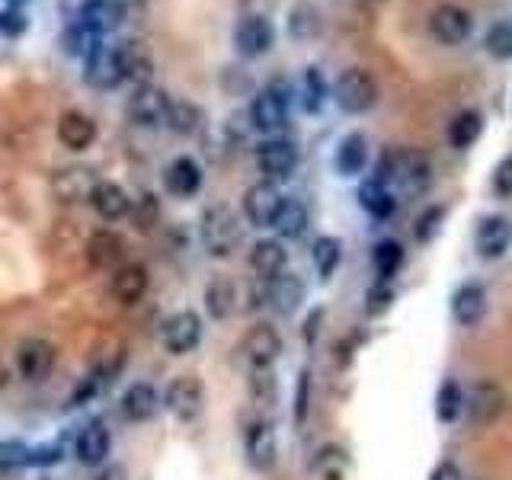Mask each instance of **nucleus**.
I'll list each match as a JSON object with an SVG mask.
<instances>
[{
  "label": "nucleus",
  "mask_w": 512,
  "mask_h": 480,
  "mask_svg": "<svg viewBox=\"0 0 512 480\" xmlns=\"http://www.w3.org/2000/svg\"><path fill=\"white\" fill-rule=\"evenodd\" d=\"M375 180L404 199H420L432 183V170L420 151H388L378 160Z\"/></svg>",
  "instance_id": "f257e3e1"
},
{
  "label": "nucleus",
  "mask_w": 512,
  "mask_h": 480,
  "mask_svg": "<svg viewBox=\"0 0 512 480\" xmlns=\"http://www.w3.org/2000/svg\"><path fill=\"white\" fill-rule=\"evenodd\" d=\"M199 240L208 256L224 260V256H231L240 247V240H244V224H240L231 205H208L199 218Z\"/></svg>",
  "instance_id": "f03ea898"
},
{
  "label": "nucleus",
  "mask_w": 512,
  "mask_h": 480,
  "mask_svg": "<svg viewBox=\"0 0 512 480\" xmlns=\"http://www.w3.org/2000/svg\"><path fill=\"white\" fill-rule=\"evenodd\" d=\"M333 100L349 116H362V112L375 109L378 103V84L365 68H346L333 84Z\"/></svg>",
  "instance_id": "7ed1b4c3"
},
{
  "label": "nucleus",
  "mask_w": 512,
  "mask_h": 480,
  "mask_svg": "<svg viewBox=\"0 0 512 480\" xmlns=\"http://www.w3.org/2000/svg\"><path fill=\"white\" fill-rule=\"evenodd\" d=\"M288 103H292V87H288L285 80L269 84L250 106V122L256 132H266V135L279 132L288 122Z\"/></svg>",
  "instance_id": "20e7f679"
},
{
  "label": "nucleus",
  "mask_w": 512,
  "mask_h": 480,
  "mask_svg": "<svg viewBox=\"0 0 512 480\" xmlns=\"http://www.w3.org/2000/svg\"><path fill=\"white\" fill-rule=\"evenodd\" d=\"M509 397L496 381H477L474 388L464 394V413H468L471 426H493L506 413Z\"/></svg>",
  "instance_id": "39448f33"
},
{
  "label": "nucleus",
  "mask_w": 512,
  "mask_h": 480,
  "mask_svg": "<svg viewBox=\"0 0 512 480\" xmlns=\"http://www.w3.org/2000/svg\"><path fill=\"white\" fill-rule=\"evenodd\" d=\"M160 343L170 356H186L202 343V317L196 311H176L160 324Z\"/></svg>",
  "instance_id": "423d86ee"
},
{
  "label": "nucleus",
  "mask_w": 512,
  "mask_h": 480,
  "mask_svg": "<svg viewBox=\"0 0 512 480\" xmlns=\"http://www.w3.org/2000/svg\"><path fill=\"white\" fill-rule=\"evenodd\" d=\"M167 106H170V96L164 90L154 84H138L125 103V116L141 128H157L167 119Z\"/></svg>",
  "instance_id": "0eeeda50"
},
{
  "label": "nucleus",
  "mask_w": 512,
  "mask_h": 480,
  "mask_svg": "<svg viewBox=\"0 0 512 480\" xmlns=\"http://www.w3.org/2000/svg\"><path fill=\"white\" fill-rule=\"evenodd\" d=\"M256 167L266 180H285L298 167V148L288 138H266L256 144Z\"/></svg>",
  "instance_id": "6e6552de"
},
{
  "label": "nucleus",
  "mask_w": 512,
  "mask_h": 480,
  "mask_svg": "<svg viewBox=\"0 0 512 480\" xmlns=\"http://www.w3.org/2000/svg\"><path fill=\"white\" fill-rule=\"evenodd\" d=\"M202 404H205V388H202V381L192 375H180L176 381H170V388L164 391V407L180 423L196 420L202 413Z\"/></svg>",
  "instance_id": "1a4fd4ad"
},
{
  "label": "nucleus",
  "mask_w": 512,
  "mask_h": 480,
  "mask_svg": "<svg viewBox=\"0 0 512 480\" xmlns=\"http://www.w3.org/2000/svg\"><path fill=\"white\" fill-rule=\"evenodd\" d=\"M260 301L266 304L269 311L276 314H295L304 301V282L295 276V272H279V276L272 279H263V288H260Z\"/></svg>",
  "instance_id": "9d476101"
},
{
  "label": "nucleus",
  "mask_w": 512,
  "mask_h": 480,
  "mask_svg": "<svg viewBox=\"0 0 512 480\" xmlns=\"http://www.w3.org/2000/svg\"><path fill=\"white\" fill-rule=\"evenodd\" d=\"M429 32L436 36L442 45H461L471 39L474 32V16L464 10V7H455V4H442L432 10L429 16Z\"/></svg>",
  "instance_id": "9b49d317"
},
{
  "label": "nucleus",
  "mask_w": 512,
  "mask_h": 480,
  "mask_svg": "<svg viewBox=\"0 0 512 480\" xmlns=\"http://www.w3.org/2000/svg\"><path fill=\"white\" fill-rule=\"evenodd\" d=\"M240 356L250 362V368H272V362L282 356L279 330L269 324H256L253 330H247L244 340H240Z\"/></svg>",
  "instance_id": "f8f14e48"
},
{
  "label": "nucleus",
  "mask_w": 512,
  "mask_h": 480,
  "mask_svg": "<svg viewBox=\"0 0 512 480\" xmlns=\"http://www.w3.org/2000/svg\"><path fill=\"white\" fill-rule=\"evenodd\" d=\"M55 362H58L55 346L48 340H39V336L23 340L20 349H16V372H20L26 381H45L52 375Z\"/></svg>",
  "instance_id": "ddd939ff"
},
{
  "label": "nucleus",
  "mask_w": 512,
  "mask_h": 480,
  "mask_svg": "<svg viewBox=\"0 0 512 480\" xmlns=\"http://www.w3.org/2000/svg\"><path fill=\"white\" fill-rule=\"evenodd\" d=\"M244 452H247V464L253 471H269L279 458V439L276 429H272L269 420H256L250 423L247 436H244Z\"/></svg>",
  "instance_id": "4468645a"
},
{
  "label": "nucleus",
  "mask_w": 512,
  "mask_h": 480,
  "mask_svg": "<svg viewBox=\"0 0 512 480\" xmlns=\"http://www.w3.org/2000/svg\"><path fill=\"white\" fill-rule=\"evenodd\" d=\"M87 87L93 90H116L122 84V68H119V52L116 45H96L87 55V71H84Z\"/></svg>",
  "instance_id": "2eb2a0df"
},
{
  "label": "nucleus",
  "mask_w": 512,
  "mask_h": 480,
  "mask_svg": "<svg viewBox=\"0 0 512 480\" xmlns=\"http://www.w3.org/2000/svg\"><path fill=\"white\" fill-rule=\"evenodd\" d=\"M96 183H100L96 170L77 164V167H64L52 176V192L61 202H90Z\"/></svg>",
  "instance_id": "dca6fc26"
},
{
  "label": "nucleus",
  "mask_w": 512,
  "mask_h": 480,
  "mask_svg": "<svg viewBox=\"0 0 512 480\" xmlns=\"http://www.w3.org/2000/svg\"><path fill=\"white\" fill-rule=\"evenodd\" d=\"M272 42H276V32H272L266 16H244L234 29V45L244 58H263Z\"/></svg>",
  "instance_id": "f3484780"
},
{
  "label": "nucleus",
  "mask_w": 512,
  "mask_h": 480,
  "mask_svg": "<svg viewBox=\"0 0 512 480\" xmlns=\"http://www.w3.org/2000/svg\"><path fill=\"white\" fill-rule=\"evenodd\" d=\"M148 285H151L148 266H141V263H122L119 269H112L109 292H112V298H116L119 304L132 308V304H138L144 298Z\"/></svg>",
  "instance_id": "a211bd4d"
},
{
  "label": "nucleus",
  "mask_w": 512,
  "mask_h": 480,
  "mask_svg": "<svg viewBox=\"0 0 512 480\" xmlns=\"http://www.w3.org/2000/svg\"><path fill=\"white\" fill-rule=\"evenodd\" d=\"M279 205H282V196L269 180L253 183L244 192V215H247V221L253 224V228H272V218H276Z\"/></svg>",
  "instance_id": "6ab92c4d"
},
{
  "label": "nucleus",
  "mask_w": 512,
  "mask_h": 480,
  "mask_svg": "<svg viewBox=\"0 0 512 480\" xmlns=\"http://www.w3.org/2000/svg\"><path fill=\"white\" fill-rule=\"evenodd\" d=\"M119 410L128 423H148L160 410V394L151 381H135L125 388V394L119 400Z\"/></svg>",
  "instance_id": "aec40b11"
},
{
  "label": "nucleus",
  "mask_w": 512,
  "mask_h": 480,
  "mask_svg": "<svg viewBox=\"0 0 512 480\" xmlns=\"http://www.w3.org/2000/svg\"><path fill=\"white\" fill-rule=\"evenodd\" d=\"M512 244V221L503 215H490L477 224V234H474V247L484 260H500V256L509 250Z\"/></svg>",
  "instance_id": "412c9836"
},
{
  "label": "nucleus",
  "mask_w": 512,
  "mask_h": 480,
  "mask_svg": "<svg viewBox=\"0 0 512 480\" xmlns=\"http://www.w3.org/2000/svg\"><path fill=\"white\" fill-rule=\"evenodd\" d=\"M122 20H125L122 0H87L84 10L77 13V26H84L93 36H106V32L119 29Z\"/></svg>",
  "instance_id": "4be33fe9"
},
{
  "label": "nucleus",
  "mask_w": 512,
  "mask_h": 480,
  "mask_svg": "<svg viewBox=\"0 0 512 480\" xmlns=\"http://www.w3.org/2000/svg\"><path fill=\"white\" fill-rule=\"evenodd\" d=\"M484 314H487V288L484 285L468 282L452 295V317H455L458 327L471 330L484 320Z\"/></svg>",
  "instance_id": "5701e85b"
},
{
  "label": "nucleus",
  "mask_w": 512,
  "mask_h": 480,
  "mask_svg": "<svg viewBox=\"0 0 512 480\" xmlns=\"http://www.w3.org/2000/svg\"><path fill=\"white\" fill-rule=\"evenodd\" d=\"M119 52V68L125 80H135V84H148V77L154 71V58H151V48L144 45L141 39H128L122 45H116Z\"/></svg>",
  "instance_id": "b1692460"
},
{
  "label": "nucleus",
  "mask_w": 512,
  "mask_h": 480,
  "mask_svg": "<svg viewBox=\"0 0 512 480\" xmlns=\"http://www.w3.org/2000/svg\"><path fill=\"white\" fill-rule=\"evenodd\" d=\"M109 448H112L109 429H106L103 423H90V426L77 436V442H74V455H77L80 464H87V468H100V464L109 458Z\"/></svg>",
  "instance_id": "393cba45"
},
{
  "label": "nucleus",
  "mask_w": 512,
  "mask_h": 480,
  "mask_svg": "<svg viewBox=\"0 0 512 480\" xmlns=\"http://www.w3.org/2000/svg\"><path fill=\"white\" fill-rule=\"evenodd\" d=\"M58 141L64 144L68 151H87L90 144L96 141V122L84 112H64L61 122H58Z\"/></svg>",
  "instance_id": "a878e982"
},
{
  "label": "nucleus",
  "mask_w": 512,
  "mask_h": 480,
  "mask_svg": "<svg viewBox=\"0 0 512 480\" xmlns=\"http://www.w3.org/2000/svg\"><path fill=\"white\" fill-rule=\"evenodd\" d=\"M125 256V240L112 231H96L87 240V263L93 269H119Z\"/></svg>",
  "instance_id": "bb28decb"
},
{
  "label": "nucleus",
  "mask_w": 512,
  "mask_h": 480,
  "mask_svg": "<svg viewBox=\"0 0 512 480\" xmlns=\"http://www.w3.org/2000/svg\"><path fill=\"white\" fill-rule=\"evenodd\" d=\"M164 183L170 189V196L189 199V196H196V192L202 189V167L192 157H176L173 164L167 167Z\"/></svg>",
  "instance_id": "cd10ccee"
},
{
  "label": "nucleus",
  "mask_w": 512,
  "mask_h": 480,
  "mask_svg": "<svg viewBox=\"0 0 512 480\" xmlns=\"http://www.w3.org/2000/svg\"><path fill=\"white\" fill-rule=\"evenodd\" d=\"M285 263H288V253L282 247V240H276V237L256 240L253 250H250V266L260 279L279 276V272H285Z\"/></svg>",
  "instance_id": "c85d7f7f"
},
{
  "label": "nucleus",
  "mask_w": 512,
  "mask_h": 480,
  "mask_svg": "<svg viewBox=\"0 0 512 480\" xmlns=\"http://www.w3.org/2000/svg\"><path fill=\"white\" fill-rule=\"evenodd\" d=\"M90 202H93L96 212H100V218H106V221H119L132 212V199H128V192L119 183H109V180L96 183Z\"/></svg>",
  "instance_id": "c756f323"
},
{
  "label": "nucleus",
  "mask_w": 512,
  "mask_h": 480,
  "mask_svg": "<svg viewBox=\"0 0 512 480\" xmlns=\"http://www.w3.org/2000/svg\"><path fill=\"white\" fill-rule=\"evenodd\" d=\"M237 308V285L228 276H215L212 282L205 285V311L208 317L224 320L231 317Z\"/></svg>",
  "instance_id": "7c9ffc66"
},
{
  "label": "nucleus",
  "mask_w": 512,
  "mask_h": 480,
  "mask_svg": "<svg viewBox=\"0 0 512 480\" xmlns=\"http://www.w3.org/2000/svg\"><path fill=\"white\" fill-rule=\"evenodd\" d=\"M308 221H311L308 208H304L298 199H282L276 218H272V228H276L279 237L295 240V237H301L304 231H308Z\"/></svg>",
  "instance_id": "2f4dec72"
},
{
  "label": "nucleus",
  "mask_w": 512,
  "mask_h": 480,
  "mask_svg": "<svg viewBox=\"0 0 512 480\" xmlns=\"http://www.w3.org/2000/svg\"><path fill=\"white\" fill-rule=\"evenodd\" d=\"M368 164V141L365 135L352 132L340 141V148H336V170H340L343 176H356L362 173Z\"/></svg>",
  "instance_id": "473e14b6"
},
{
  "label": "nucleus",
  "mask_w": 512,
  "mask_h": 480,
  "mask_svg": "<svg viewBox=\"0 0 512 480\" xmlns=\"http://www.w3.org/2000/svg\"><path fill=\"white\" fill-rule=\"evenodd\" d=\"M359 205H362L372 218L384 221V218H391V215H394L397 199H394V192H391L388 186H381L378 180H368V183L359 186Z\"/></svg>",
  "instance_id": "72a5a7b5"
},
{
  "label": "nucleus",
  "mask_w": 512,
  "mask_h": 480,
  "mask_svg": "<svg viewBox=\"0 0 512 480\" xmlns=\"http://www.w3.org/2000/svg\"><path fill=\"white\" fill-rule=\"evenodd\" d=\"M480 132H484V116H480L477 109H464L452 119V125H448V144L464 151L480 138Z\"/></svg>",
  "instance_id": "f704fd0d"
},
{
  "label": "nucleus",
  "mask_w": 512,
  "mask_h": 480,
  "mask_svg": "<svg viewBox=\"0 0 512 480\" xmlns=\"http://www.w3.org/2000/svg\"><path fill=\"white\" fill-rule=\"evenodd\" d=\"M320 29H324V20H320V10L314 4H295L288 13V32L295 39H317Z\"/></svg>",
  "instance_id": "c9c22d12"
},
{
  "label": "nucleus",
  "mask_w": 512,
  "mask_h": 480,
  "mask_svg": "<svg viewBox=\"0 0 512 480\" xmlns=\"http://www.w3.org/2000/svg\"><path fill=\"white\" fill-rule=\"evenodd\" d=\"M314 269H317V276L320 279H330L336 266H340L343 260V244H340V237H317L314 240Z\"/></svg>",
  "instance_id": "e433bc0d"
},
{
  "label": "nucleus",
  "mask_w": 512,
  "mask_h": 480,
  "mask_svg": "<svg viewBox=\"0 0 512 480\" xmlns=\"http://www.w3.org/2000/svg\"><path fill=\"white\" fill-rule=\"evenodd\" d=\"M250 394H253V404L263 407V410H276V400H279V381L272 368H253L250 375Z\"/></svg>",
  "instance_id": "4c0bfd02"
},
{
  "label": "nucleus",
  "mask_w": 512,
  "mask_h": 480,
  "mask_svg": "<svg viewBox=\"0 0 512 480\" xmlns=\"http://www.w3.org/2000/svg\"><path fill=\"white\" fill-rule=\"evenodd\" d=\"M199 119H202V109L199 106H192L186 100H170L164 125H170L173 132H180V135H192L199 128Z\"/></svg>",
  "instance_id": "58836bf2"
},
{
  "label": "nucleus",
  "mask_w": 512,
  "mask_h": 480,
  "mask_svg": "<svg viewBox=\"0 0 512 480\" xmlns=\"http://www.w3.org/2000/svg\"><path fill=\"white\" fill-rule=\"evenodd\" d=\"M464 410V391L458 381H445L436 394V416L442 423H455Z\"/></svg>",
  "instance_id": "ea45409f"
},
{
  "label": "nucleus",
  "mask_w": 512,
  "mask_h": 480,
  "mask_svg": "<svg viewBox=\"0 0 512 480\" xmlns=\"http://www.w3.org/2000/svg\"><path fill=\"white\" fill-rule=\"evenodd\" d=\"M372 260H375L378 279L388 282V279H394V272L400 269V263H404V247H400L397 240H381V244L375 247V253H372Z\"/></svg>",
  "instance_id": "a19ab883"
},
{
  "label": "nucleus",
  "mask_w": 512,
  "mask_h": 480,
  "mask_svg": "<svg viewBox=\"0 0 512 480\" xmlns=\"http://www.w3.org/2000/svg\"><path fill=\"white\" fill-rule=\"evenodd\" d=\"M484 48L487 55L496 58V61H509L512 58V20H500L487 29L484 36Z\"/></svg>",
  "instance_id": "79ce46f5"
},
{
  "label": "nucleus",
  "mask_w": 512,
  "mask_h": 480,
  "mask_svg": "<svg viewBox=\"0 0 512 480\" xmlns=\"http://www.w3.org/2000/svg\"><path fill=\"white\" fill-rule=\"evenodd\" d=\"M100 45V36H93L84 26H71L64 32V52L68 55H77V58H87L93 48Z\"/></svg>",
  "instance_id": "37998d69"
},
{
  "label": "nucleus",
  "mask_w": 512,
  "mask_h": 480,
  "mask_svg": "<svg viewBox=\"0 0 512 480\" xmlns=\"http://www.w3.org/2000/svg\"><path fill=\"white\" fill-rule=\"evenodd\" d=\"M132 221H135V228L138 231H151L154 224L160 221V202L151 196V192H144V196L138 199V205H132Z\"/></svg>",
  "instance_id": "c03bdc74"
},
{
  "label": "nucleus",
  "mask_w": 512,
  "mask_h": 480,
  "mask_svg": "<svg viewBox=\"0 0 512 480\" xmlns=\"http://www.w3.org/2000/svg\"><path fill=\"white\" fill-rule=\"evenodd\" d=\"M324 96H327L324 77H320L317 68H308V71H304V109H308V112H317L320 103H324Z\"/></svg>",
  "instance_id": "a18cd8bd"
},
{
  "label": "nucleus",
  "mask_w": 512,
  "mask_h": 480,
  "mask_svg": "<svg viewBox=\"0 0 512 480\" xmlns=\"http://www.w3.org/2000/svg\"><path fill=\"white\" fill-rule=\"evenodd\" d=\"M23 464H32V448L23 442H0V468H23Z\"/></svg>",
  "instance_id": "49530a36"
},
{
  "label": "nucleus",
  "mask_w": 512,
  "mask_h": 480,
  "mask_svg": "<svg viewBox=\"0 0 512 480\" xmlns=\"http://www.w3.org/2000/svg\"><path fill=\"white\" fill-rule=\"evenodd\" d=\"M391 301H394L391 285L378 279L372 288H368V295H365V311L372 314V317H378V314H384V311L391 308Z\"/></svg>",
  "instance_id": "de8ad7c7"
},
{
  "label": "nucleus",
  "mask_w": 512,
  "mask_h": 480,
  "mask_svg": "<svg viewBox=\"0 0 512 480\" xmlns=\"http://www.w3.org/2000/svg\"><path fill=\"white\" fill-rule=\"evenodd\" d=\"M311 413V368H301L295 388V423L301 426Z\"/></svg>",
  "instance_id": "09e8293b"
},
{
  "label": "nucleus",
  "mask_w": 512,
  "mask_h": 480,
  "mask_svg": "<svg viewBox=\"0 0 512 480\" xmlns=\"http://www.w3.org/2000/svg\"><path fill=\"white\" fill-rule=\"evenodd\" d=\"M442 215H445L442 208H426V212L420 215V221H416V240H423V244H426V240L439 231Z\"/></svg>",
  "instance_id": "8fccbe9b"
},
{
  "label": "nucleus",
  "mask_w": 512,
  "mask_h": 480,
  "mask_svg": "<svg viewBox=\"0 0 512 480\" xmlns=\"http://www.w3.org/2000/svg\"><path fill=\"white\" fill-rule=\"evenodd\" d=\"M493 189L496 196H512V154L500 160V167L493 170Z\"/></svg>",
  "instance_id": "3c124183"
},
{
  "label": "nucleus",
  "mask_w": 512,
  "mask_h": 480,
  "mask_svg": "<svg viewBox=\"0 0 512 480\" xmlns=\"http://www.w3.org/2000/svg\"><path fill=\"white\" fill-rule=\"evenodd\" d=\"M429 480H461V471H458V464H452V461H439L436 468H432Z\"/></svg>",
  "instance_id": "603ef678"
},
{
  "label": "nucleus",
  "mask_w": 512,
  "mask_h": 480,
  "mask_svg": "<svg viewBox=\"0 0 512 480\" xmlns=\"http://www.w3.org/2000/svg\"><path fill=\"white\" fill-rule=\"evenodd\" d=\"M320 320H324V308H314V311L308 314V320H304V340H308V343H314V340H317Z\"/></svg>",
  "instance_id": "864d4df0"
},
{
  "label": "nucleus",
  "mask_w": 512,
  "mask_h": 480,
  "mask_svg": "<svg viewBox=\"0 0 512 480\" xmlns=\"http://www.w3.org/2000/svg\"><path fill=\"white\" fill-rule=\"evenodd\" d=\"M96 480H128V471L122 468V464H109V468L100 471V477Z\"/></svg>",
  "instance_id": "5fc2aeb1"
},
{
  "label": "nucleus",
  "mask_w": 512,
  "mask_h": 480,
  "mask_svg": "<svg viewBox=\"0 0 512 480\" xmlns=\"http://www.w3.org/2000/svg\"><path fill=\"white\" fill-rule=\"evenodd\" d=\"M7 384H10V368L0 362V391H7Z\"/></svg>",
  "instance_id": "6e6d98bb"
},
{
  "label": "nucleus",
  "mask_w": 512,
  "mask_h": 480,
  "mask_svg": "<svg viewBox=\"0 0 512 480\" xmlns=\"http://www.w3.org/2000/svg\"><path fill=\"white\" fill-rule=\"evenodd\" d=\"M10 4H13V7H20V4H26V0H10Z\"/></svg>",
  "instance_id": "4d7b16f0"
}]
</instances>
